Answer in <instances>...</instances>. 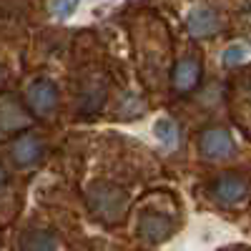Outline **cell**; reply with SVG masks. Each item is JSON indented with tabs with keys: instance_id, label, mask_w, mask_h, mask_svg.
<instances>
[{
	"instance_id": "1",
	"label": "cell",
	"mask_w": 251,
	"mask_h": 251,
	"mask_svg": "<svg viewBox=\"0 0 251 251\" xmlns=\"http://www.w3.org/2000/svg\"><path fill=\"white\" fill-rule=\"evenodd\" d=\"M128 194L121 186L113 183H93L88 188V206L98 221L116 226L123 221L126 211H128Z\"/></svg>"
},
{
	"instance_id": "2",
	"label": "cell",
	"mask_w": 251,
	"mask_h": 251,
	"mask_svg": "<svg viewBox=\"0 0 251 251\" xmlns=\"http://www.w3.org/2000/svg\"><path fill=\"white\" fill-rule=\"evenodd\" d=\"M58 100H60L58 86H55L53 80H48V78L33 80L30 86H28V91H25L28 108H30L35 116H43V118H48V116H53V113L58 111Z\"/></svg>"
},
{
	"instance_id": "3",
	"label": "cell",
	"mask_w": 251,
	"mask_h": 251,
	"mask_svg": "<svg viewBox=\"0 0 251 251\" xmlns=\"http://www.w3.org/2000/svg\"><path fill=\"white\" fill-rule=\"evenodd\" d=\"M208 196L219 206H234L249 196V181L239 174H224L211 181L208 186Z\"/></svg>"
},
{
	"instance_id": "4",
	"label": "cell",
	"mask_w": 251,
	"mask_h": 251,
	"mask_svg": "<svg viewBox=\"0 0 251 251\" xmlns=\"http://www.w3.org/2000/svg\"><path fill=\"white\" fill-rule=\"evenodd\" d=\"M176 231V221L163 211H143L138 219V236L146 244H163Z\"/></svg>"
},
{
	"instance_id": "5",
	"label": "cell",
	"mask_w": 251,
	"mask_h": 251,
	"mask_svg": "<svg viewBox=\"0 0 251 251\" xmlns=\"http://www.w3.org/2000/svg\"><path fill=\"white\" fill-rule=\"evenodd\" d=\"M43 156H46V143L35 133L18 136L10 143V158L18 169H33V166H38L43 161Z\"/></svg>"
},
{
	"instance_id": "6",
	"label": "cell",
	"mask_w": 251,
	"mask_h": 251,
	"mask_svg": "<svg viewBox=\"0 0 251 251\" xmlns=\"http://www.w3.org/2000/svg\"><path fill=\"white\" fill-rule=\"evenodd\" d=\"M199 151L208 161H221V158L234 156L236 143L226 128H206L199 136Z\"/></svg>"
},
{
	"instance_id": "7",
	"label": "cell",
	"mask_w": 251,
	"mask_h": 251,
	"mask_svg": "<svg viewBox=\"0 0 251 251\" xmlns=\"http://www.w3.org/2000/svg\"><path fill=\"white\" fill-rule=\"evenodd\" d=\"M186 28L194 38H208V35L219 33L221 18L211 5H194L186 15Z\"/></svg>"
},
{
	"instance_id": "8",
	"label": "cell",
	"mask_w": 251,
	"mask_h": 251,
	"mask_svg": "<svg viewBox=\"0 0 251 251\" xmlns=\"http://www.w3.org/2000/svg\"><path fill=\"white\" fill-rule=\"evenodd\" d=\"M199 80H201V63L199 58L194 55H186L176 63V68H174V88L178 93H188V91H194L199 86Z\"/></svg>"
},
{
	"instance_id": "9",
	"label": "cell",
	"mask_w": 251,
	"mask_h": 251,
	"mask_svg": "<svg viewBox=\"0 0 251 251\" xmlns=\"http://www.w3.org/2000/svg\"><path fill=\"white\" fill-rule=\"evenodd\" d=\"M30 123L28 113L18 106L15 100H0V136L3 133H13V131H20Z\"/></svg>"
},
{
	"instance_id": "10",
	"label": "cell",
	"mask_w": 251,
	"mask_h": 251,
	"mask_svg": "<svg viewBox=\"0 0 251 251\" xmlns=\"http://www.w3.org/2000/svg\"><path fill=\"white\" fill-rule=\"evenodd\" d=\"M60 241L48 228H28L20 236V251H58Z\"/></svg>"
},
{
	"instance_id": "11",
	"label": "cell",
	"mask_w": 251,
	"mask_h": 251,
	"mask_svg": "<svg viewBox=\"0 0 251 251\" xmlns=\"http://www.w3.org/2000/svg\"><path fill=\"white\" fill-rule=\"evenodd\" d=\"M153 136L158 138V143H163L166 149H176L178 141H181V131H178V123L171 118H158L153 123Z\"/></svg>"
},
{
	"instance_id": "12",
	"label": "cell",
	"mask_w": 251,
	"mask_h": 251,
	"mask_svg": "<svg viewBox=\"0 0 251 251\" xmlns=\"http://www.w3.org/2000/svg\"><path fill=\"white\" fill-rule=\"evenodd\" d=\"M249 58V48L244 46V43H234V46H228V48H224V53H221V63L226 68H234V66H241V63Z\"/></svg>"
},
{
	"instance_id": "13",
	"label": "cell",
	"mask_w": 251,
	"mask_h": 251,
	"mask_svg": "<svg viewBox=\"0 0 251 251\" xmlns=\"http://www.w3.org/2000/svg\"><path fill=\"white\" fill-rule=\"evenodd\" d=\"M78 5H80V0H50V13L58 20H68L75 15Z\"/></svg>"
},
{
	"instance_id": "14",
	"label": "cell",
	"mask_w": 251,
	"mask_h": 251,
	"mask_svg": "<svg viewBox=\"0 0 251 251\" xmlns=\"http://www.w3.org/2000/svg\"><path fill=\"white\" fill-rule=\"evenodd\" d=\"M141 113H143V103H141L136 96L126 93V96H123V103H121V116L131 118V116H141Z\"/></svg>"
},
{
	"instance_id": "15",
	"label": "cell",
	"mask_w": 251,
	"mask_h": 251,
	"mask_svg": "<svg viewBox=\"0 0 251 251\" xmlns=\"http://www.w3.org/2000/svg\"><path fill=\"white\" fill-rule=\"evenodd\" d=\"M5 181H8V174H5V169H3V166H0V188L5 186Z\"/></svg>"
},
{
	"instance_id": "16",
	"label": "cell",
	"mask_w": 251,
	"mask_h": 251,
	"mask_svg": "<svg viewBox=\"0 0 251 251\" xmlns=\"http://www.w3.org/2000/svg\"><path fill=\"white\" fill-rule=\"evenodd\" d=\"M5 78H8V71L0 66V88H3V83H5Z\"/></svg>"
},
{
	"instance_id": "17",
	"label": "cell",
	"mask_w": 251,
	"mask_h": 251,
	"mask_svg": "<svg viewBox=\"0 0 251 251\" xmlns=\"http://www.w3.org/2000/svg\"><path fill=\"white\" fill-rule=\"evenodd\" d=\"M249 93H251V86H249Z\"/></svg>"
}]
</instances>
